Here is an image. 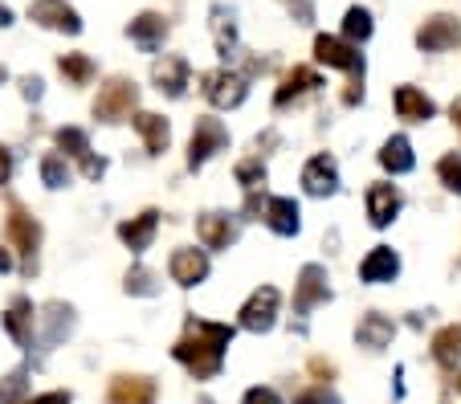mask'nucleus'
<instances>
[{
  "label": "nucleus",
  "mask_w": 461,
  "mask_h": 404,
  "mask_svg": "<svg viewBox=\"0 0 461 404\" xmlns=\"http://www.w3.org/2000/svg\"><path fill=\"white\" fill-rule=\"evenodd\" d=\"M233 335H237V327H229V323L188 319L184 335L172 347V355L184 364V372H188L192 380H212L225 368V352H229V343H233Z\"/></svg>",
  "instance_id": "f257e3e1"
},
{
  "label": "nucleus",
  "mask_w": 461,
  "mask_h": 404,
  "mask_svg": "<svg viewBox=\"0 0 461 404\" xmlns=\"http://www.w3.org/2000/svg\"><path fill=\"white\" fill-rule=\"evenodd\" d=\"M322 302H331V278H327V270L319 262H311L298 270V282H294V331L298 335H306V315L314 307H322Z\"/></svg>",
  "instance_id": "f03ea898"
},
{
  "label": "nucleus",
  "mask_w": 461,
  "mask_h": 404,
  "mask_svg": "<svg viewBox=\"0 0 461 404\" xmlns=\"http://www.w3.org/2000/svg\"><path fill=\"white\" fill-rule=\"evenodd\" d=\"M135 106H140V86H135V78L114 74V78H106V86L98 90V98H95V119L98 123H122Z\"/></svg>",
  "instance_id": "7ed1b4c3"
},
{
  "label": "nucleus",
  "mask_w": 461,
  "mask_h": 404,
  "mask_svg": "<svg viewBox=\"0 0 461 404\" xmlns=\"http://www.w3.org/2000/svg\"><path fill=\"white\" fill-rule=\"evenodd\" d=\"M201 90H204V98H209L217 111H233V106H241L245 98H249V78L237 74V70H229V66H221V70L204 74Z\"/></svg>",
  "instance_id": "20e7f679"
},
{
  "label": "nucleus",
  "mask_w": 461,
  "mask_h": 404,
  "mask_svg": "<svg viewBox=\"0 0 461 404\" xmlns=\"http://www.w3.org/2000/svg\"><path fill=\"white\" fill-rule=\"evenodd\" d=\"M9 238H13V246L21 249V274L33 278L37 274V249H41V225H37L21 204L9 209Z\"/></svg>",
  "instance_id": "39448f33"
},
{
  "label": "nucleus",
  "mask_w": 461,
  "mask_h": 404,
  "mask_svg": "<svg viewBox=\"0 0 461 404\" xmlns=\"http://www.w3.org/2000/svg\"><path fill=\"white\" fill-rule=\"evenodd\" d=\"M229 148V131L221 119H209V114H201L196 119V127H192V139H188V167L196 172V167H204L217 151Z\"/></svg>",
  "instance_id": "423d86ee"
},
{
  "label": "nucleus",
  "mask_w": 461,
  "mask_h": 404,
  "mask_svg": "<svg viewBox=\"0 0 461 404\" xmlns=\"http://www.w3.org/2000/svg\"><path fill=\"white\" fill-rule=\"evenodd\" d=\"M314 58L322 66H331V70H348L356 82H364V53H359V45L343 41V37L319 33L314 37Z\"/></svg>",
  "instance_id": "0eeeda50"
},
{
  "label": "nucleus",
  "mask_w": 461,
  "mask_h": 404,
  "mask_svg": "<svg viewBox=\"0 0 461 404\" xmlns=\"http://www.w3.org/2000/svg\"><path fill=\"white\" fill-rule=\"evenodd\" d=\"M278 302H282V294L274 291V286H258L241 307V327L253 335L274 331V323H278Z\"/></svg>",
  "instance_id": "6e6552de"
},
{
  "label": "nucleus",
  "mask_w": 461,
  "mask_h": 404,
  "mask_svg": "<svg viewBox=\"0 0 461 404\" xmlns=\"http://www.w3.org/2000/svg\"><path fill=\"white\" fill-rule=\"evenodd\" d=\"M29 21L41 29H53V33H70V37L82 33L78 9L66 4V0H33V4H29Z\"/></svg>",
  "instance_id": "1a4fd4ad"
},
{
  "label": "nucleus",
  "mask_w": 461,
  "mask_h": 404,
  "mask_svg": "<svg viewBox=\"0 0 461 404\" xmlns=\"http://www.w3.org/2000/svg\"><path fill=\"white\" fill-rule=\"evenodd\" d=\"M417 45L425 53H445L461 45V21L453 13H433L425 25L417 29Z\"/></svg>",
  "instance_id": "9d476101"
},
{
  "label": "nucleus",
  "mask_w": 461,
  "mask_h": 404,
  "mask_svg": "<svg viewBox=\"0 0 461 404\" xmlns=\"http://www.w3.org/2000/svg\"><path fill=\"white\" fill-rule=\"evenodd\" d=\"M188 74H192V66H188V58H180V53H167V58L151 62V82H156V90L167 98H184Z\"/></svg>",
  "instance_id": "9b49d317"
},
{
  "label": "nucleus",
  "mask_w": 461,
  "mask_h": 404,
  "mask_svg": "<svg viewBox=\"0 0 461 404\" xmlns=\"http://www.w3.org/2000/svg\"><path fill=\"white\" fill-rule=\"evenodd\" d=\"M196 238H201L204 249H229L241 238V220L229 217V212H204L196 220Z\"/></svg>",
  "instance_id": "f8f14e48"
},
{
  "label": "nucleus",
  "mask_w": 461,
  "mask_h": 404,
  "mask_svg": "<svg viewBox=\"0 0 461 404\" xmlns=\"http://www.w3.org/2000/svg\"><path fill=\"white\" fill-rule=\"evenodd\" d=\"M209 254L204 249H176L172 262H167V274H172L176 286H184V291H192V286H201L204 278H209Z\"/></svg>",
  "instance_id": "ddd939ff"
},
{
  "label": "nucleus",
  "mask_w": 461,
  "mask_h": 404,
  "mask_svg": "<svg viewBox=\"0 0 461 404\" xmlns=\"http://www.w3.org/2000/svg\"><path fill=\"white\" fill-rule=\"evenodd\" d=\"M404 209V196L396 184H372L367 188V220H372L375 229H388L392 220L401 217Z\"/></svg>",
  "instance_id": "4468645a"
},
{
  "label": "nucleus",
  "mask_w": 461,
  "mask_h": 404,
  "mask_svg": "<svg viewBox=\"0 0 461 404\" xmlns=\"http://www.w3.org/2000/svg\"><path fill=\"white\" fill-rule=\"evenodd\" d=\"M303 188L311 196H335L339 193V164H335V156H314L311 164L303 167Z\"/></svg>",
  "instance_id": "2eb2a0df"
},
{
  "label": "nucleus",
  "mask_w": 461,
  "mask_h": 404,
  "mask_svg": "<svg viewBox=\"0 0 461 404\" xmlns=\"http://www.w3.org/2000/svg\"><path fill=\"white\" fill-rule=\"evenodd\" d=\"M5 331L13 335V343L17 347H33V331H37V310H33V299H25V294H17V299L9 302V310H5Z\"/></svg>",
  "instance_id": "dca6fc26"
},
{
  "label": "nucleus",
  "mask_w": 461,
  "mask_h": 404,
  "mask_svg": "<svg viewBox=\"0 0 461 404\" xmlns=\"http://www.w3.org/2000/svg\"><path fill=\"white\" fill-rule=\"evenodd\" d=\"M261 220H266L278 238H294L298 229H303V209H298L294 196H270V201H266V212H261Z\"/></svg>",
  "instance_id": "f3484780"
},
{
  "label": "nucleus",
  "mask_w": 461,
  "mask_h": 404,
  "mask_svg": "<svg viewBox=\"0 0 461 404\" xmlns=\"http://www.w3.org/2000/svg\"><path fill=\"white\" fill-rule=\"evenodd\" d=\"M396 274H401V254L392 246H375L372 254L359 262V278L367 282V286H384V282H396Z\"/></svg>",
  "instance_id": "a211bd4d"
},
{
  "label": "nucleus",
  "mask_w": 461,
  "mask_h": 404,
  "mask_svg": "<svg viewBox=\"0 0 461 404\" xmlns=\"http://www.w3.org/2000/svg\"><path fill=\"white\" fill-rule=\"evenodd\" d=\"M127 37L140 45L143 53L164 49V41H167V17H164V13H140V17L127 25Z\"/></svg>",
  "instance_id": "6ab92c4d"
},
{
  "label": "nucleus",
  "mask_w": 461,
  "mask_h": 404,
  "mask_svg": "<svg viewBox=\"0 0 461 404\" xmlns=\"http://www.w3.org/2000/svg\"><path fill=\"white\" fill-rule=\"evenodd\" d=\"M156 229H159V209H143L140 217H131L119 225V241L131 254H143V249L156 241Z\"/></svg>",
  "instance_id": "aec40b11"
},
{
  "label": "nucleus",
  "mask_w": 461,
  "mask_h": 404,
  "mask_svg": "<svg viewBox=\"0 0 461 404\" xmlns=\"http://www.w3.org/2000/svg\"><path fill=\"white\" fill-rule=\"evenodd\" d=\"M319 86H327L319 70H311V66H294V70L282 78L278 94H274V106H278V111H286L290 103H298L303 94H311V90H319Z\"/></svg>",
  "instance_id": "412c9836"
},
{
  "label": "nucleus",
  "mask_w": 461,
  "mask_h": 404,
  "mask_svg": "<svg viewBox=\"0 0 461 404\" xmlns=\"http://www.w3.org/2000/svg\"><path fill=\"white\" fill-rule=\"evenodd\" d=\"M111 404H156V380L148 376H114L106 388Z\"/></svg>",
  "instance_id": "4be33fe9"
},
{
  "label": "nucleus",
  "mask_w": 461,
  "mask_h": 404,
  "mask_svg": "<svg viewBox=\"0 0 461 404\" xmlns=\"http://www.w3.org/2000/svg\"><path fill=\"white\" fill-rule=\"evenodd\" d=\"M392 335H396V323H392L388 315H380V310H367L356 327V343L367 347V352H384L392 343Z\"/></svg>",
  "instance_id": "5701e85b"
},
{
  "label": "nucleus",
  "mask_w": 461,
  "mask_h": 404,
  "mask_svg": "<svg viewBox=\"0 0 461 404\" xmlns=\"http://www.w3.org/2000/svg\"><path fill=\"white\" fill-rule=\"evenodd\" d=\"M135 131L143 135L148 156H164L167 143H172V127H167V119H164V114H156V111H140V114H135Z\"/></svg>",
  "instance_id": "b1692460"
},
{
  "label": "nucleus",
  "mask_w": 461,
  "mask_h": 404,
  "mask_svg": "<svg viewBox=\"0 0 461 404\" xmlns=\"http://www.w3.org/2000/svg\"><path fill=\"white\" fill-rule=\"evenodd\" d=\"M396 114L404 123H429L437 114V103L429 94H420L417 86H396Z\"/></svg>",
  "instance_id": "393cba45"
},
{
  "label": "nucleus",
  "mask_w": 461,
  "mask_h": 404,
  "mask_svg": "<svg viewBox=\"0 0 461 404\" xmlns=\"http://www.w3.org/2000/svg\"><path fill=\"white\" fill-rule=\"evenodd\" d=\"M380 164H384V172H392V176H404V172H412V167H417L412 143L404 139V135H392V139H384Z\"/></svg>",
  "instance_id": "a878e982"
},
{
  "label": "nucleus",
  "mask_w": 461,
  "mask_h": 404,
  "mask_svg": "<svg viewBox=\"0 0 461 404\" xmlns=\"http://www.w3.org/2000/svg\"><path fill=\"white\" fill-rule=\"evenodd\" d=\"M212 41H217V53L221 58H237V21H233V9H225V4H212Z\"/></svg>",
  "instance_id": "bb28decb"
},
{
  "label": "nucleus",
  "mask_w": 461,
  "mask_h": 404,
  "mask_svg": "<svg viewBox=\"0 0 461 404\" xmlns=\"http://www.w3.org/2000/svg\"><path fill=\"white\" fill-rule=\"evenodd\" d=\"M41 323H45V343H50V347H58V343L74 331L78 315H74L70 302H50V307H45V315H41Z\"/></svg>",
  "instance_id": "cd10ccee"
},
{
  "label": "nucleus",
  "mask_w": 461,
  "mask_h": 404,
  "mask_svg": "<svg viewBox=\"0 0 461 404\" xmlns=\"http://www.w3.org/2000/svg\"><path fill=\"white\" fill-rule=\"evenodd\" d=\"M433 360L441 364L445 372H453L461 364V323H449L433 335Z\"/></svg>",
  "instance_id": "c85d7f7f"
},
{
  "label": "nucleus",
  "mask_w": 461,
  "mask_h": 404,
  "mask_svg": "<svg viewBox=\"0 0 461 404\" xmlns=\"http://www.w3.org/2000/svg\"><path fill=\"white\" fill-rule=\"evenodd\" d=\"M58 70H61V78L70 82V86H90V82H95V62H90L86 53H61Z\"/></svg>",
  "instance_id": "c756f323"
},
{
  "label": "nucleus",
  "mask_w": 461,
  "mask_h": 404,
  "mask_svg": "<svg viewBox=\"0 0 461 404\" xmlns=\"http://www.w3.org/2000/svg\"><path fill=\"white\" fill-rule=\"evenodd\" d=\"M372 13L364 9V4H356V9H348L343 13V41H351V45H364L367 37H372Z\"/></svg>",
  "instance_id": "7c9ffc66"
},
{
  "label": "nucleus",
  "mask_w": 461,
  "mask_h": 404,
  "mask_svg": "<svg viewBox=\"0 0 461 404\" xmlns=\"http://www.w3.org/2000/svg\"><path fill=\"white\" fill-rule=\"evenodd\" d=\"M122 291L135 294V299H156L164 286H159V278L148 270V265H135V270H127V282H122Z\"/></svg>",
  "instance_id": "2f4dec72"
},
{
  "label": "nucleus",
  "mask_w": 461,
  "mask_h": 404,
  "mask_svg": "<svg viewBox=\"0 0 461 404\" xmlns=\"http://www.w3.org/2000/svg\"><path fill=\"white\" fill-rule=\"evenodd\" d=\"M53 143H58L70 159L90 156V135L82 131V127H58V131H53Z\"/></svg>",
  "instance_id": "473e14b6"
},
{
  "label": "nucleus",
  "mask_w": 461,
  "mask_h": 404,
  "mask_svg": "<svg viewBox=\"0 0 461 404\" xmlns=\"http://www.w3.org/2000/svg\"><path fill=\"white\" fill-rule=\"evenodd\" d=\"M25 392H29V372L17 368L13 376L0 380V404H25Z\"/></svg>",
  "instance_id": "72a5a7b5"
},
{
  "label": "nucleus",
  "mask_w": 461,
  "mask_h": 404,
  "mask_svg": "<svg viewBox=\"0 0 461 404\" xmlns=\"http://www.w3.org/2000/svg\"><path fill=\"white\" fill-rule=\"evenodd\" d=\"M41 180H45V188H66L70 184V167H66V156H45L41 159Z\"/></svg>",
  "instance_id": "f704fd0d"
},
{
  "label": "nucleus",
  "mask_w": 461,
  "mask_h": 404,
  "mask_svg": "<svg viewBox=\"0 0 461 404\" xmlns=\"http://www.w3.org/2000/svg\"><path fill=\"white\" fill-rule=\"evenodd\" d=\"M437 176H441V184L449 188L453 196H461V156L457 151H449V156L437 159Z\"/></svg>",
  "instance_id": "c9c22d12"
},
{
  "label": "nucleus",
  "mask_w": 461,
  "mask_h": 404,
  "mask_svg": "<svg viewBox=\"0 0 461 404\" xmlns=\"http://www.w3.org/2000/svg\"><path fill=\"white\" fill-rule=\"evenodd\" d=\"M237 184H241L245 193H249V188H266V164H261V156L237 164Z\"/></svg>",
  "instance_id": "e433bc0d"
},
{
  "label": "nucleus",
  "mask_w": 461,
  "mask_h": 404,
  "mask_svg": "<svg viewBox=\"0 0 461 404\" xmlns=\"http://www.w3.org/2000/svg\"><path fill=\"white\" fill-rule=\"evenodd\" d=\"M286 13L294 17V25H311L314 21V0H282Z\"/></svg>",
  "instance_id": "4c0bfd02"
},
{
  "label": "nucleus",
  "mask_w": 461,
  "mask_h": 404,
  "mask_svg": "<svg viewBox=\"0 0 461 404\" xmlns=\"http://www.w3.org/2000/svg\"><path fill=\"white\" fill-rule=\"evenodd\" d=\"M241 404H282V396L278 392H274V388H249V392H245L241 396Z\"/></svg>",
  "instance_id": "58836bf2"
},
{
  "label": "nucleus",
  "mask_w": 461,
  "mask_h": 404,
  "mask_svg": "<svg viewBox=\"0 0 461 404\" xmlns=\"http://www.w3.org/2000/svg\"><path fill=\"white\" fill-rule=\"evenodd\" d=\"M78 164H82V176L86 180H103L106 176V159L103 156H82Z\"/></svg>",
  "instance_id": "ea45409f"
},
{
  "label": "nucleus",
  "mask_w": 461,
  "mask_h": 404,
  "mask_svg": "<svg viewBox=\"0 0 461 404\" xmlns=\"http://www.w3.org/2000/svg\"><path fill=\"white\" fill-rule=\"evenodd\" d=\"M294 404H339V396L327 392V388H311V392L294 396Z\"/></svg>",
  "instance_id": "a19ab883"
},
{
  "label": "nucleus",
  "mask_w": 461,
  "mask_h": 404,
  "mask_svg": "<svg viewBox=\"0 0 461 404\" xmlns=\"http://www.w3.org/2000/svg\"><path fill=\"white\" fill-rule=\"evenodd\" d=\"M261 212H266V201L258 196V188H249V196H245V220H261Z\"/></svg>",
  "instance_id": "79ce46f5"
},
{
  "label": "nucleus",
  "mask_w": 461,
  "mask_h": 404,
  "mask_svg": "<svg viewBox=\"0 0 461 404\" xmlns=\"http://www.w3.org/2000/svg\"><path fill=\"white\" fill-rule=\"evenodd\" d=\"M21 94H25L29 103H37V98L45 94V82H41V78H33V74H29V78H21Z\"/></svg>",
  "instance_id": "37998d69"
},
{
  "label": "nucleus",
  "mask_w": 461,
  "mask_h": 404,
  "mask_svg": "<svg viewBox=\"0 0 461 404\" xmlns=\"http://www.w3.org/2000/svg\"><path fill=\"white\" fill-rule=\"evenodd\" d=\"M13 180V151L0 143V184H9Z\"/></svg>",
  "instance_id": "c03bdc74"
},
{
  "label": "nucleus",
  "mask_w": 461,
  "mask_h": 404,
  "mask_svg": "<svg viewBox=\"0 0 461 404\" xmlns=\"http://www.w3.org/2000/svg\"><path fill=\"white\" fill-rule=\"evenodd\" d=\"M29 404H74L70 392H45V396H33Z\"/></svg>",
  "instance_id": "a18cd8bd"
},
{
  "label": "nucleus",
  "mask_w": 461,
  "mask_h": 404,
  "mask_svg": "<svg viewBox=\"0 0 461 404\" xmlns=\"http://www.w3.org/2000/svg\"><path fill=\"white\" fill-rule=\"evenodd\" d=\"M311 372H314V376H327V380H331V372H335V368H331V364H322V360H314V364H311Z\"/></svg>",
  "instance_id": "49530a36"
},
{
  "label": "nucleus",
  "mask_w": 461,
  "mask_h": 404,
  "mask_svg": "<svg viewBox=\"0 0 461 404\" xmlns=\"http://www.w3.org/2000/svg\"><path fill=\"white\" fill-rule=\"evenodd\" d=\"M13 25V9L9 4H0V29H9Z\"/></svg>",
  "instance_id": "de8ad7c7"
},
{
  "label": "nucleus",
  "mask_w": 461,
  "mask_h": 404,
  "mask_svg": "<svg viewBox=\"0 0 461 404\" xmlns=\"http://www.w3.org/2000/svg\"><path fill=\"white\" fill-rule=\"evenodd\" d=\"M449 119H453V127H457V131H461V98L449 106Z\"/></svg>",
  "instance_id": "09e8293b"
},
{
  "label": "nucleus",
  "mask_w": 461,
  "mask_h": 404,
  "mask_svg": "<svg viewBox=\"0 0 461 404\" xmlns=\"http://www.w3.org/2000/svg\"><path fill=\"white\" fill-rule=\"evenodd\" d=\"M13 270V257H9V249H0V274H9Z\"/></svg>",
  "instance_id": "8fccbe9b"
},
{
  "label": "nucleus",
  "mask_w": 461,
  "mask_h": 404,
  "mask_svg": "<svg viewBox=\"0 0 461 404\" xmlns=\"http://www.w3.org/2000/svg\"><path fill=\"white\" fill-rule=\"evenodd\" d=\"M5 78H9V70H5V66H0V82H5Z\"/></svg>",
  "instance_id": "3c124183"
},
{
  "label": "nucleus",
  "mask_w": 461,
  "mask_h": 404,
  "mask_svg": "<svg viewBox=\"0 0 461 404\" xmlns=\"http://www.w3.org/2000/svg\"><path fill=\"white\" fill-rule=\"evenodd\" d=\"M196 404H212V400H209V396H201V400H196Z\"/></svg>",
  "instance_id": "603ef678"
},
{
  "label": "nucleus",
  "mask_w": 461,
  "mask_h": 404,
  "mask_svg": "<svg viewBox=\"0 0 461 404\" xmlns=\"http://www.w3.org/2000/svg\"><path fill=\"white\" fill-rule=\"evenodd\" d=\"M457 392H461V372H457Z\"/></svg>",
  "instance_id": "864d4df0"
}]
</instances>
